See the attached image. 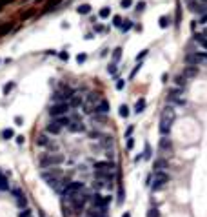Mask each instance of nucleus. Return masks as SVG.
<instances>
[{
    "label": "nucleus",
    "instance_id": "nucleus-1",
    "mask_svg": "<svg viewBox=\"0 0 207 217\" xmlns=\"http://www.w3.org/2000/svg\"><path fill=\"white\" fill-rule=\"evenodd\" d=\"M84 188H85V184H84L82 181H69V183H67V186L64 188L62 195L67 197V199H71V197H75L76 194H82Z\"/></svg>",
    "mask_w": 207,
    "mask_h": 217
},
{
    "label": "nucleus",
    "instance_id": "nucleus-2",
    "mask_svg": "<svg viewBox=\"0 0 207 217\" xmlns=\"http://www.w3.org/2000/svg\"><path fill=\"white\" fill-rule=\"evenodd\" d=\"M69 109H71V104H69V102H56V104H53L51 108H49V115H51L53 119H56V117L67 115Z\"/></svg>",
    "mask_w": 207,
    "mask_h": 217
},
{
    "label": "nucleus",
    "instance_id": "nucleus-3",
    "mask_svg": "<svg viewBox=\"0 0 207 217\" xmlns=\"http://www.w3.org/2000/svg\"><path fill=\"white\" fill-rule=\"evenodd\" d=\"M167 183H169V175H167L166 172H155V177H153V184H151V188L156 192V190L164 188Z\"/></svg>",
    "mask_w": 207,
    "mask_h": 217
},
{
    "label": "nucleus",
    "instance_id": "nucleus-4",
    "mask_svg": "<svg viewBox=\"0 0 207 217\" xmlns=\"http://www.w3.org/2000/svg\"><path fill=\"white\" fill-rule=\"evenodd\" d=\"M64 163V155H58V153H47L44 159H42V168H47V166H56V164Z\"/></svg>",
    "mask_w": 207,
    "mask_h": 217
},
{
    "label": "nucleus",
    "instance_id": "nucleus-5",
    "mask_svg": "<svg viewBox=\"0 0 207 217\" xmlns=\"http://www.w3.org/2000/svg\"><path fill=\"white\" fill-rule=\"evenodd\" d=\"M185 62L187 66H200L204 64V62H207V53H189L185 57Z\"/></svg>",
    "mask_w": 207,
    "mask_h": 217
},
{
    "label": "nucleus",
    "instance_id": "nucleus-6",
    "mask_svg": "<svg viewBox=\"0 0 207 217\" xmlns=\"http://www.w3.org/2000/svg\"><path fill=\"white\" fill-rule=\"evenodd\" d=\"M94 172H98V174H111V172H114V164L109 163V161H98V163H94Z\"/></svg>",
    "mask_w": 207,
    "mask_h": 217
},
{
    "label": "nucleus",
    "instance_id": "nucleus-7",
    "mask_svg": "<svg viewBox=\"0 0 207 217\" xmlns=\"http://www.w3.org/2000/svg\"><path fill=\"white\" fill-rule=\"evenodd\" d=\"M169 100L178 104V106H184V104H185V98L182 97V88H173V89L169 91Z\"/></svg>",
    "mask_w": 207,
    "mask_h": 217
},
{
    "label": "nucleus",
    "instance_id": "nucleus-8",
    "mask_svg": "<svg viewBox=\"0 0 207 217\" xmlns=\"http://www.w3.org/2000/svg\"><path fill=\"white\" fill-rule=\"evenodd\" d=\"M173 120H175V119H167V117H162V119H160V126H158V130H160V135H162V137H167V135L171 133Z\"/></svg>",
    "mask_w": 207,
    "mask_h": 217
},
{
    "label": "nucleus",
    "instance_id": "nucleus-9",
    "mask_svg": "<svg viewBox=\"0 0 207 217\" xmlns=\"http://www.w3.org/2000/svg\"><path fill=\"white\" fill-rule=\"evenodd\" d=\"M91 201H93V206L107 208L109 203H111V197H104V195H100V194H94V195H91Z\"/></svg>",
    "mask_w": 207,
    "mask_h": 217
},
{
    "label": "nucleus",
    "instance_id": "nucleus-10",
    "mask_svg": "<svg viewBox=\"0 0 207 217\" xmlns=\"http://www.w3.org/2000/svg\"><path fill=\"white\" fill-rule=\"evenodd\" d=\"M109 109H111L109 102H107V100H100V102L96 104V111H94V113H104V115H107Z\"/></svg>",
    "mask_w": 207,
    "mask_h": 217
},
{
    "label": "nucleus",
    "instance_id": "nucleus-11",
    "mask_svg": "<svg viewBox=\"0 0 207 217\" xmlns=\"http://www.w3.org/2000/svg\"><path fill=\"white\" fill-rule=\"evenodd\" d=\"M46 131H47V133H51V135H58V133L62 131V126H60V124H58L56 120H53L51 124H47Z\"/></svg>",
    "mask_w": 207,
    "mask_h": 217
},
{
    "label": "nucleus",
    "instance_id": "nucleus-12",
    "mask_svg": "<svg viewBox=\"0 0 207 217\" xmlns=\"http://www.w3.org/2000/svg\"><path fill=\"white\" fill-rule=\"evenodd\" d=\"M153 168H155V172H164L166 168H169V163H167V159H156Z\"/></svg>",
    "mask_w": 207,
    "mask_h": 217
},
{
    "label": "nucleus",
    "instance_id": "nucleus-13",
    "mask_svg": "<svg viewBox=\"0 0 207 217\" xmlns=\"http://www.w3.org/2000/svg\"><path fill=\"white\" fill-rule=\"evenodd\" d=\"M67 128L71 131H76V133H78V131H85V126H84L82 120H71V124H69Z\"/></svg>",
    "mask_w": 207,
    "mask_h": 217
},
{
    "label": "nucleus",
    "instance_id": "nucleus-14",
    "mask_svg": "<svg viewBox=\"0 0 207 217\" xmlns=\"http://www.w3.org/2000/svg\"><path fill=\"white\" fill-rule=\"evenodd\" d=\"M69 104H71V108H80L84 106V98L78 95V93H75L71 98H69Z\"/></svg>",
    "mask_w": 207,
    "mask_h": 217
},
{
    "label": "nucleus",
    "instance_id": "nucleus-15",
    "mask_svg": "<svg viewBox=\"0 0 207 217\" xmlns=\"http://www.w3.org/2000/svg\"><path fill=\"white\" fill-rule=\"evenodd\" d=\"M13 194H15V197H17L18 206H24V208H26V204H27V199H26V195L22 194L20 190H13Z\"/></svg>",
    "mask_w": 207,
    "mask_h": 217
},
{
    "label": "nucleus",
    "instance_id": "nucleus-16",
    "mask_svg": "<svg viewBox=\"0 0 207 217\" xmlns=\"http://www.w3.org/2000/svg\"><path fill=\"white\" fill-rule=\"evenodd\" d=\"M182 75L185 77V78H187V77H189V78H191V77H196L198 75V68H196V66H187L185 71H184Z\"/></svg>",
    "mask_w": 207,
    "mask_h": 217
},
{
    "label": "nucleus",
    "instance_id": "nucleus-17",
    "mask_svg": "<svg viewBox=\"0 0 207 217\" xmlns=\"http://www.w3.org/2000/svg\"><path fill=\"white\" fill-rule=\"evenodd\" d=\"M55 120H56V122H58V124H60L62 128H64V126L67 128V126L71 124V120H73V119H71V117H67V115H62V117H56Z\"/></svg>",
    "mask_w": 207,
    "mask_h": 217
},
{
    "label": "nucleus",
    "instance_id": "nucleus-18",
    "mask_svg": "<svg viewBox=\"0 0 207 217\" xmlns=\"http://www.w3.org/2000/svg\"><path fill=\"white\" fill-rule=\"evenodd\" d=\"M6 190H9V181L4 174H0V192H6Z\"/></svg>",
    "mask_w": 207,
    "mask_h": 217
},
{
    "label": "nucleus",
    "instance_id": "nucleus-19",
    "mask_svg": "<svg viewBox=\"0 0 207 217\" xmlns=\"http://www.w3.org/2000/svg\"><path fill=\"white\" fill-rule=\"evenodd\" d=\"M145 106H147L145 98H138V100H136V104H135V111H136V113H142V111L145 109Z\"/></svg>",
    "mask_w": 207,
    "mask_h": 217
},
{
    "label": "nucleus",
    "instance_id": "nucleus-20",
    "mask_svg": "<svg viewBox=\"0 0 207 217\" xmlns=\"http://www.w3.org/2000/svg\"><path fill=\"white\" fill-rule=\"evenodd\" d=\"M15 137V131L11 130V128H7V130H4L2 133H0V139H4V141H9V139H13Z\"/></svg>",
    "mask_w": 207,
    "mask_h": 217
},
{
    "label": "nucleus",
    "instance_id": "nucleus-21",
    "mask_svg": "<svg viewBox=\"0 0 207 217\" xmlns=\"http://www.w3.org/2000/svg\"><path fill=\"white\" fill-rule=\"evenodd\" d=\"M171 148H173V146H171V141H169V139H166V137H164V139H160V150H164V152H171Z\"/></svg>",
    "mask_w": 207,
    "mask_h": 217
},
{
    "label": "nucleus",
    "instance_id": "nucleus-22",
    "mask_svg": "<svg viewBox=\"0 0 207 217\" xmlns=\"http://www.w3.org/2000/svg\"><path fill=\"white\" fill-rule=\"evenodd\" d=\"M100 100H102V98H100L98 93H89V95H87V102H89V104H98Z\"/></svg>",
    "mask_w": 207,
    "mask_h": 217
},
{
    "label": "nucleus",
    "instance_id": "nucleus-23",
    "mask_svg": "<svg viewBox=\"0 0 207 217\" xmlns=\"http://www.w3.org/2000/svg\"><path fill=\"white\" fill-rule=\"evenodd\" d=\"M175 84H176V88H182V89H184V86L187 84L185 77H184V75H178V77L175 78Z\"/></svg>",
    "mask_w": 207,
    "mask_h": 217
},
{
    "label": "nucleus",
    "instance_id": "nucleus-24",
    "mask_svg": "<svg viewBox=\"0 0 207 217\" xmlns=\"http://www.w3.org/2000/svg\"><path fill=\"white\" fill-rule=\"evenodd\" d=\"M76 11H78L80 15H87V13H91V6H89V4H82L80 8H76Z\"/></svg>",
    "mask_w": 207,
    "mask_h": 217
},
{
    "label": "nucleus",
    "instance_id": "nucleus-25",
    "mask_svg": "<svg viewBox=\"0 0 207 217\" xmlns=\"http://www.w3.org/2000/svg\"><path fill=\"white\" fill-rule=\"evenodd\" d=\"M120 57H122V48H116V49L113 51V62H114V64L120 60Z\"/></svg>",
    "mask_w": 207,
    "mask_h": 217
},
{
    "label": "nucleus",
    "instance_id": "nucleus-26",
    "mask_svg": "<svg viewBox=\"0 0 207 217\" xmlns=\"http://www.w3.org/2000/svg\"><path fill=\"white\" fill-rule=\"evenodd\" d=\"M160 28H167L169 24H171V17H160Z\"/></svg>",
    "mask_w": 207,
    "mask_h": 217
},
{
    "label": "nucleus",
    "instance_id": "nucleus-27",
    "mask_svg": "<svg viewBox=\"0 0 207 217\" xmlns=\"http://www.w3.org/2000/svg\"><path fill=\"white\" fill-rule=\"evenodd\" d=\"M118 113H120V117H129V108H127V106H125V104H122V106H120V111H118Z\"/></svg>",
    "mask_w": 207,
    "mask_h": 217
},
{
    "label": "nucleus",
    "instance_id": "nucleus-28",
    "mask_svg": "<svg viewBox=\"0 0 207 217\" xmlns=\"http://www.w3.org/2000/svg\"><path fill=\"white\" fill-rule=\"evenodd\" d=\"M11 28H13V24H4V26H0V37L6 35L7 31H11Z\"/></svg>",
    "mask_w": 207,
    "mask_h": 217
},
{
    "label": "nucleus",
    "instance_id": "nucleus-29",
    "mask_svg": "<svg viewBox=\"0 0 207 217\" xmlns=\"http://www.w3.org/2000/svg\"><path fill=\"white\" fill-rule=\"evenodd\" d=\"M98 15H100V18H107V17L111 15V9H109V8H102Z\"/></svg>",
    "mask_w": 207,
    "mask_h": 217
},
{
    "label": "nucleus",
    "instance_id": "nucleus-30",
    "mask_svg": "<svg viewBox=\"0 0 207 217\" xmlns=\"http://www.w3.org/2000/svg\"><path fill=\"white\" fill-rule=\"evenodd\" d=\"M120 6H122L124 9H129V8L133 6V0H122V2H120Z\"/></svg>",
    "mask_w": 207,
    "mask_h": 217
},
{
    "label": "nucleus",
    "instance_id": "nucleus-31",
    "mask_svg": "<svg viewBox=\"0 0 207 217\" xmlns=\"http://www.w3.org/2000/svg\"><path fill=\"white\" fill-rule=\"evenodd\" d=\"M131 28H133V22H131V20H125V24L120 28V29H122V31H129Z\"/></svg>",
    "mask_w": 207,
    "mask_h": 217
},
{
    "label": "nucleus",
    "instance_id": "nucleus-32",
    "mask_svg": "<svg viewBox=\"0 0 207 217\" xmlns=\"http://www.w3.org/2000/svg\"><path fill=\"white\" fill-rule=\"evenodd\" d=\"M158 215H160L158 208H151V210H149V214H147V217H158Z\"/></svg>",
    "mask_w": 207,
    "mask_h": 217
},
{
    "label": "nucleus",
    "instance_id": "nucleus-33",
    "mask_svg": "<svg viewBox=\"0 0 207 217\" xmlns=\"http://www.w3.org/2000/svg\"><path fill=\"white\" fill-rule=\"evenodd\" d=\"M58 2H60V0H49V2L46 4V9H53V8H55Z\"/></svg>",
    "mask_w": 207,
    "mask_h": 217
},
{
    "label": "nucleus",
    "instance_id": "nucleus-34",
    "mask_svg": "<svg viewBox=\"0 0 207 217\" xmlns=\"http://www.w3.org/2000/svg\"><path fill=\"white\" fill-rule=\"evenodd\" d=\"M140 69H142V64H140V62H138V66H136L135 69H133V71H131V75H129V78H135V75H136V73H138V71H140Z\"/></svg>",
    "mask_w": 207,
    "mask_h": 217
},
{
    "label": "nucleus",
    "instance_id": "nucleus-35",
    "mask_svg": "<svg viewBox=\"0 0 207 217\" xmlns=\"http://www.w3.org/2000/svg\"><path fill=\"white\" fill-rule=\"evenodd\" d=\"M18 217H31V210H29V208H24Z\"/></svg>",
    "mask_w": 207,
    "mask_h": 217
},
{
    "label": "nucleus",
    "instance_id": "nucleus-36",
    "mask_svg": "<svg viewBox=\"0 0 207 217\" xmlns=\"http://www.w3.org/2000/svg\"><path fill=\"white\" fill-rule=\"evenodd\" d=\"M13 88H15V82H9V84H6V86H4V93L7 95V93H9Z\"/></svg>",
    "mask_w": 207,
    "mask_h": 217
},
{
    "label": "nucleus",
    "instance_id": "nucleus-37",
    "mask_svg": "<svg viewBox=\"0 0 207 217\" xmlns=\"http://www.w3.org/2000/svg\"><path fill=\"white\" fill-rule=\"evenodd\" d=\"M38 144H40V146H46V144H47V137H46V135H40V137H38Z\"/></svg>",
    "mask_w": 207,
    "mask_h": 217
},
{
    "label": "nucleus",
    "instance_id": "nucleus-38",
    "mask_svg": "<svg viewBox=\"0 0 207 217\" xmlns=\"http://www.w3.org/2000/svg\"><path fill=\"white\" fill-rule=\"evenodd\" d=\"M113 24L116 26V28H122V26H124V24H122V18H120V17H114V18H113Z\"/></svg>",
    "mask_w": 207,
    "mask_h": 217
},
{
    "label": "nucleus",
    "instance_id": "nucleus-39",
    "mask_svg": "<svg viewBox=\"0 0 207 217\" xmlns=\"http://www.w3.org/2000/svg\"><path fill=\"white\" fill-rule=\"evenodd\" d=\"M151 157V146L149 144H145V152H144V159H149Z\"/></svg>",
    "mask_w": 207,
    "mask_h": 217
},
{
    "label": "nucleus",
    "instance_id": "nucleus-40",
    "mask_svg": "<svg viewBox=\"0 0 207 217\" xmlns=\"http://www.w3.org/2000/svg\"><path fill=\"white\" fill-rule=\"evenodd\" d=\"M107 73H109V75H114V73H116V64H114V62L107 68Z\"/></svg>",
    "mask_w": 207,
    "mask_h": 217
},
{
    "label": "nucleus",
    "instance_id": "nucleus-41",
    "mask_svg": "<svg viewBox=\"0 0 207 217\" xmlns=\"http://www.w3.org/2000/svg\"><path fill=\"white\" fill-rule=\"evenodd\" d=\"M133 146H135V141H133L131 137H127V150L131 152V150H133Z\"/></svg>",
    "mask_w": 207,
    "mask_h": 217
},
{
    "label": "nucleus",
    "instance_id": "nucleus-42",
    "mask_svg": "<svg viewBox=\"0 0 207 217\" xmlns=\"http://www.w3.org/2000/svg\"><path fill=\"white\" fill-rule=\"evenodd\" d=\"M124 86H125V80H122V78H120V80L116 82V89L120 91V89H124Z\"/></svg>",
    "mask_w": 207,
    "mask_h": 217
},
{
    "label": "nucleus",
    "instance_id": "nucleus-43",
    "mask_svg": "<svg viewBox=\"0 0 207 217\" xmlns=\"http://www.w3.org/2000/svg\"><path fill=\"white\" fill-rule=\"evenodd\" d=\"M85 58H87V57H85V53H80V55H78V57H76V62L80 64V62H84Z\"/></svg>",
    "mask_w": 207,
    "mask_h": 217
},
{
    "label": "nucleus",
    "instance_id": "nucleus-44",
    "mask_svg": "<svg viewBox=\"0 0 207 217\" xmlns=\"http://www.w3.org/2000/svg\"><path fill=\"white\" fill-rule=\"evenodd\" d=\"M147 51H149V49H144V51H142L140 55H136V60H142V58H144L145 55H147Z\"/></svg>",
    "mask_w": 207,
    "mask_h": 217
},
{
    "label": "nucleus",
    "instance_id": "nucleus-45",
    "mask_svg": "<svg viewBox=\"0 0 207 217\" xmlns=\"http://www.w3.org/2000/svg\"><path fill=\"white\" fill-rule=\"evenodd\" d=\"M144 8H145V2H138V6H136V9H138V11H144Z\"/></svg>",
    "mask_w": 207,
    "mask_h": 217
},
{
    "label": "nucleus",
    "instance_id": "nucleus-46",
    "mask_svg": "<svg viewBox=\"0 0 207 217\" xmlns=\"http://www.w3.org/2000/svg\"><path fill=\"white\" fill-rule=\"evenodd\" d=\"M15 139H17V144H22V142H24V137H22V135H18V137H15Z\"/></svg>",
    "mask_w": 207,
    "mask_h": 217
},
{
    "label": "nucleus",
    "instance_id": "nucleus-47",
    "mask_svg": "<svg viewBox=\"0 0 207 217\" xmlns=\"http://www.w3.org/2000/svg\"><path fill=\"white\" fill-rule=\"evenodd\" d=\"M131 133H133V126H129V128H127V131H125V135H127V137H131Z\"/></svg>",
    "mask_w": 207,
    "mask_h": 217
},
{
    "label": "nucleus",
    "instance_id": "nucleus-48",
    "mask_svg": "<svg viewBox=\"0 0 207 217\" xmlns=\"http://www.w3.org/2000/svg\"><path fill=\"white\" fill-rule=\"evenodd\" d=\"M200 22H202V24H207V13H205V15H202V18H200Z\"/></svg>",
    "mask_w": 207,
    "mask_h": 217
},
{
    "label": "nucleus",
    "instance_id": "nucleus-49",
    "mask_svg": "<svg viewBox=\"0 0 207 217\" xmlns=\"http://www.w3.org/2000/svg\"><path fill=\"white\" fill-rule=\"evenodd\" d=\"M60 58H62V60H67V58H69V55H67V53H60Z\"/></svg>",
    "mask_w": 207,
    "mask_h": 217
},
{
    "label": "nucleus",
    "instance_id": "nucleus-50",
    "mask_svg": "<svg viewBox=\"0 0 207 217\" xmlns=\"http://www.w3.org/2000/svg\"><path fill=\"white\" fill-rule=\"evenodd\" d=\"M15 122H17V126H22V119L20 117H15Z\"/></svg>",
    "mask_w": 207,
    "mask_h": 217
},
{
    "label": "nucleus",
    "instance_id": "nucleus-51",
    "mask_svg": "<svg viewBox=\"0 0 207 217\" xmlns=\"http://www.w3.org/2000/svg\"><path fill=\"white\" fill-rule=\"evenodd\" d=\"M167 80H169V75H167V73H164V75H162V82H167Z\"/></svg>",
    "mask_w": 207,
    "mask_h": 217
},
{
    "label": "nucleus",
    "instance_id": "nucleus-52",
    "mask_svg": "<svg viewBox=\"0 0 207 217\" xmlns=\"http://www.w3.org/2000/svg\"><path fill=\"white\" fill-rule=\"evenodd\" d=\"M122 217H131V214H129V212H125V214H124Z\"/></svg>",
    "mask_w": 207,
    "mask_h": 217
},
{
    "label": "nucleus",
    "instance_id": "nucleus-53",
    "mask_svg": "<svg viewBox=\"0 0 207 217\" xmlns=\"http://www.w3.org/2000/svg\"><path fill=\"white\" fill-rule=\"evenodd\" d=\"M204 35H205V37H207V29H204Z\"/></svg>",
    "mask_w": 207,
    "mask_h": 217
}]
</instances>
